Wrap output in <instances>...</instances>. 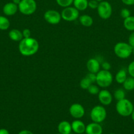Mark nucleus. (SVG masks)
<instances>
[{"mask_svg":"<svg viewBox=\"0 0 134 134\" xmlns=\"http://www.w3.org/2000/svg\"><path fill=\"white\" fill-rule=\"evenodd\" d=\"M39 50V43L34 38H23L18 44V51L24 56H31L37 53Z\"/></svg>","mask_w":134,"mask_h":134,"instance_id":"f257e3e1","label":"nucleus"},{"mask_svg":"<svg viewBox=\"0 0 134 134\" xmlns=\"http://www.w3.org/2000/svg\"><path fill=\"white\" fill-rule=\"evenodd\" d=\"M133 109L134 106L132 102L126 98L117 101V103L116 104V112L118 113V115L122 116H124V117L131 116Z\"/></svg>","mask_w":134,"mask_h":134,"instance_id":"f03ea898","label":"nucleus"},{"mask_svg":"<svg viewBox=\"0 0 134 134\" xmlns=\"http://www.w3.org/2000/svg\"><path fill=\"white\" fill-rule=\"evenodd\" d=\"M114 52L119 58L127 59L132 54L133 48L128 43L118 42L114 45Z\"/></svg>","mask_w":134,"mask_h":134,"instance_id":"7ed1b4c3","label":"nucleus"},{"mask_svg":"<svg viewBox=\"0 0 134 134\" xmlns=\"http://www.w3.org/2000/svg\"><path fill=\"white\" fill-rule=\"evenodd\" d=\"M113 82V75L110 71L100 70L97 73L96 83L99 87L107 88L112 85Z\"/></svg>","mask_w":134,"mask_h":134,"instance_id":"20e7f679","label":"nucleus"},{"mask_svg":"<svg viewBox=\"0 0 134 134\" xmlns=\"http://www.w3.org/2000/svg\"><path fill=\"white\" fill-rule=\"evenodd\" d=\"M20 13L26 16L34 14L37 9V3L35 0H21L18 5Z\"/></svg>","mask_w":134,"mask_h":134,"instance_id":"39448f33","label":"nucleus"},{"mask_svg":"<svg viewBox=\"0 0 134 134\" xmlns=\"http://www.w3.org/2000/svg\"><path fill=\"white\" fill-rule=\"evenodd\" d=\"M106 114V111L103 105H96L91 110L90 118L93 122L100 124L105 120Z\"/></svg>","mask_w":134,"mask_h":134,"instance_id":"423d86ee","label":"nucleus"},{"mask_svg":"<svg viewBox=\"0 0 134 134\" xmlns=\"http://www.w3.org/2000/svg\"><path fill=\"white\" fill-rule=\"evenodd\" d=\"M97 10L100 18L103 20H107L111 16L112 13V7L109 1L103 0L99 2Z\"/></svg>","mask_w":134,"mask_h":134,"instance_id":"0eeeda50","label":"nucleus"},{"mask_svg":"<svg viewBox=\"0 0 134 134\" xmlns=\"http://www.w3.org/2000/svg\"><path fill=\"white\" fill-rule=\"evenodd\" d=\"M62 19L67 22H73L76 20L80 16V11L74 7L69 6L63 8L60 13Z\"/></svg>","mask_w":134,"mask_h":134,"instance_id":"6e6552de","label":"nucleus"},{"mask_svg":"<svg viewBox=\"0 0 134 134\" xmlns=\"http://www.w3.org/2000/svg\"><path fill=\"white\" fill-rule=\"evenodd\" d=\"M43 18L47 23L53 25L58 24L62 20L60 13L53 9H49L46 10L43 14Z\"/></svg>","mask_w":134,"mask_h":134,"instance_id":"1a4fd4ad","label":"nucleus"},{"mask_svg":"<svg viewBox=\"0 0 134 134\" xmlns=\"http://www.w3.org/2000/svg\"><path fill=\"white\" fill-rule=\"evenodd\" d=\"M85 109L80 103H73L69 108L70 115L76 119H81L85 115Z\"/></svg>","mask_w":134,"mask_h":134,"instance_id":"9d476101","label":"nucleus"},{"mask_svg":"<svg viewBox=\"0 0 134 134\" xmlns=\"http://www.w3.org/2000/svg\"><path fill=\"white\" fill-rule=\"evenodd\" d=\"M97 95H98L99 101L102 104V105L106 106L111 104L113 97L110 91L106 89H102L100 90Z\"/></svg>","mask_w":134,"mask_h":134,"instance_id":"9b49d317","label":"nucleus"},{"mask_svg":"<svg viewBox=\"0 0 134 134\" xmlns=\"http://www.w3.org/2000/svg\"><path fill=\"white\" fill-rule=\"evenodd\" d=\"M86 67L89 72L97 74L101 70V63L96 58H90L87 60Z\"/></svg>","mask_w":134,"mask_h":134,"instance_id":"f8f14e48","label":"nucleus"},{"mask_svg":"<svg viewBox=\"0 0 134 134\" xmlns=\"http://www.w3.org/2000/svg\"><path fill=\"white\" fill-rule=\"evenodd\" d=\"M85 133L87 134H102V128L99 123H90L85 127Z\"/></svg>","mask_w":134,"mask_h":134,"instance_id":"ddd939ff","label":"nucleus"},{"mask_svg":"<svg viewBox=\"0 0 134 134\" xmlns=\"http://www.w3.org/2000/svg\"><path fill=\"white\" fill-rule=\"evenodd\" d=\"M18 10V5H16L13 2H9L5 4L3 7V12L6 16H13Z\"/></svg>","mask_w":134,"mask_h":134,"instance_id":"4468645a","label":"nucleus"},{"mask_svg":"<svg viewBox=\"0 0 134 134\" xmlns=\"http://www.w3.org/2000/svg\"><path fill=\"white\" fill-rule=\"evenodd\" d=\"M71 126H72V130L76 133L82 134L85 132L86 126L81 120H78V119L74 120L71 123Z\"/></svg>","mask_w":134,"mask_h":134,"instance_id":"2eb2a0df","label":"nucleus"},{"mask_svg":"<svg viewBox=\"0 0 134 134\" xmlns=\"http://www.w3.org/2000/svg\"><path fill=\"white\" fill-rule=\"evenodd\" d=\"M58 131L60 134H69L72 132L71 124L68 121L63 120L58 125Z\"/></svg>","mask_w":134,"mask_h":134,"instance_id":"dca6fc26","label":"nucleus"},{"mask_svg":"<svg viewBox=\"0 0 134 134\" xmlns=\"http://www.w3.org/2000/svg\"><path fill=\"white\" fill-rule=\"evenodd\" d=\"M79 22L84 27H91L93 24V19L88 14H83L79 16Z\"/></svg>","mask_w":134,"mask_h":134,"instance_id":"f3484780","label":"nucleus"},{"mask_svg":"<svg viewBox=\"0 0 134 134\" xmlns=\"http://www.w3.org/2000/svg\"><path fill=\"white\" fill-rule=\"evenodd\" d=\"M9 37L12 41L15 42H20L23 39L22 31L18 29H13L9 32Z\"/></svg>","mask_w":134,"mask_h":134,"instance_id":"a211bd4d","label":"nucleus"},{"mask_svg":"<svg viewBox=\"0 0 134 134\" xmlns=\"http://www.w3.org/2000/svg\"><path fill=\"white\" fill-rule=\"evenodd\" d=\"M127 77V71L126 69H120L115 75V81L118 84L122 85Z\"/></svg>","mask_w":134,"mask_h":134,"instance_id":"6ab92c4d","label":"nucleus"},{"mask_svg":"<svg viewBox=\"0 0 134 134\" xmlns=\"http://www.w3.org/2000/svg\"><path fill=\"white\" fill-rule=\"evenodd\" d=\"M88 0H74V7L79 11H84L88 8Z\"/></svg>","mask_w":134,"mask_h":134,"instance_id":"aec40b11","label":"nucleus"},{"mask_svg":"<svg viewBox=\"0 0 134 134\" xmlns=\"http://www.w3.org/2000/svg\"><path fill=\"white\" fill-rule=\"evenodd\" d=\"M123 27L129 31H134V16H130L123 19Z\"/></svg>","mask_w":134,"mask_h":134,"instance_id":"412c9836","label":"nucleus"},{"mask_svg":"<svg viewBox=\"0 0 134 134\" xmlns=\"http://www.w3.org/2000/svg\"><path fill=\"white\" fill-rule=\"evenodd\" d=\"M123 88L127 91H132L134 90V78L132 77H127L124 82L122 84Z\"/></svg>","mask_w":134,"mask_h":134,"instance_id":"4be33fe9","label":"nucleus"},{"mask_svg":"<svg viewBox=\"0 0 134 134\" xmlns=\"http://www.w3.org/2000/svg\"><path fill=\"white\" fill-rule=\"evenodd\" d=\"M10 27V21L4 16H0V30H7Z\"/></svg>","mask_w":134,"mask_h":134,"instance_id":"5701e85b","label":"nucleus"},{"mask_svg":"<svg viewBox=\"0 0 134 134\" xmlns=\"http://www.w3.org/2000/svg\"><path fill=\"white\" fill-rule=\"evenodd\" d=\"M114 97L116 100L119 101L126 98V92L124 89L118 88L114 91Z\"/></svg>","mask_w":134,"mask_h":134,"instance_id":"b1692460","label":"nucleus"},{"mask_svg":"<svg viewBox=\"0 0 134 134\" xmlns=\"http://www.w3.org/2000/svg\"><path fill=\"white\" fill-rule=\"evenodd\" d=\"M91 84H93V83H92V82L88 79V78H87L86 77H85L84 78H83L80 81V86L81 89H84V90H87V88L89 87V86H90Z\"/></svg>","mask_w":134,"mask_h":134,"instance_id":"393cba45","label":"nucleus"},{"mask_svg":"<svg viewBox=\"0 0 134 134\" xmlns=\"http://www.w3.org/2000/svg\"><path fill=\"white\" fill-rule=\"evenodd\" d=\"M87 90L91 95H97L100 91L99 86L97 85H95L94 84H91Z\"/></svg>","mask_w":134,"mask_h":134,"instance_id":"a878e982","label":"nucleus"},{"mask_svg":"<svg viewBox=\"0 0 134 134\" xmlns=\"http://www.w3.org/2000/svg\"><path fill=\"white\" fill-rule=\"evenodd\" d=\"M73 1L74 0H56V3L63 8L71 6L73 4Z\"/></svg>","mask_w":134,"mask_h":134,"instance_id":"bb28decb","label":"nucleus"},{"mask_svg":"<svg viewBox=\"0 0 134 134\" xmlns=\"http://www.w3.org/2000/svg\"><path fill=\"white\" fill-rule=\"evenodd\" d=\"M120 16L122 18L125 19V18H127V17L131 16V12L127 8H123L120 10Z\"/></svg>","mask_w":134,"mask_h":134,"instance_id":"cd10ccee","label":"nucleus"},{"mask_svg":"<svg viewBox=\"0 0 134 134\" xmlns=\"http://www.w3.org/2000/svg\"><path fill=\"white\" fill-rule=\"evenodd\" d=\"M127 71L130 77H132L134 78V61H132L127 66Z\"/></svg>","mask_w":134,"mask_h":134,"instance_id":"c85d7f7f","label":"nucleus"},{"mask_svg":"<svg viewBox=\"0 0 134 134\" xmlns=\"http://www.w3.org/2000/svg\"><path fill=\"white\" fill-rule=\"evenodd\" d=\"M99 2L97 0H89L88 1V7L91 9H97Z\"/></svg>","mask_w":134,"mask_h":134,"instance_id":"c756f323","label":"nucleus"},{"mask_svg":"<svg viewBox=\"0 0 134 134\" xmlns=\"http://www.w3.org/2000/svg\"><path fill=\"white\" fill-rule=\"evenodd\" d=\"M85 77H86L87 78H88V79H89L92 83L96 82V77H97V74H96V73H93L89 72V73H87Z\"/></svg>","mask_w":134,"mask_h":134,"instance_id":"7c9ffc66","label":"nucleus"},{"mask_svg":"<svg viewBox=\"0 0 134 134\" xmlns=\"http://www.w3.org/2000/svg\"><path fill=\"white\" fill-rule=\"evenodd\" d=\"M128 44L132 48L134 47V31H131L128 37Z\"/></svg>","mask_w":134,"mask_h":134,"instance_id":"2f4dec72","label":"nucleus"},{"mask_svg":"<svg viewBox=\"0 0 134 134\" xmlns=\"http://www.w3.org/2000/svg\"><path fill=\"white\" fill-rule=\"evenodd\" d=\"M101 68H102L103 70L109 71L111 68V65L108 62H103L102 64H101Z\"/></svg>","mask_w":134,"mask_h":134,"instance_id":"473e14b6","label":"nucleus"},{"mask_svg":"<svg viewBox=\"0 0 134 134\" xmlns=\"http://www.w3.org/2000/svg\"><path fill=\"white\" fill-rule=\"evenodd\" d=\"M22 35H23V38H28L31 37V31L29 29L26 28L24 29L22 31Z\"/></svg>","mask_w":134,"mask_h":134,"instance_id":"72a5a7b5","label":"nucleus"},{"mask_svg":"<svg viewBox=\"0 0 134 134\" xmlns=\"http://www.w3.org/2000/svg\"><path fill=\"white\" fill-rule=\"evenodd\" d=\"M121 1L124 5H127V6L134 5V0H121Z\"/></svg>","mask_w":134,"mask_h":134,"instance_id":"f704fd0d","label":"nucleus"},{"mask_svg":"<svg viewBox=\"0 0 134 134\" xmlns=\"http://www.w3.org/2000/svg\"><path fill=\"white\" fill-rule=\"evenodd\" d=\"M18 134H34V133L30 130H21L20 132L18 133Z\"/></svg>","mask_w":134,"mask_h":134,"instance_id":"c9c22d12","label":"nucleus"},{"mask_svg":"<svg viewBox=\"0 0 134 134\" xmlns=\"http://www.w3.org/2000/svg\"><path fill=\"white\" fill-rule=\"evenodd\" d=\"M0 134H9V132L7 129L1 128V129H0Z\"/></svg>","mask_w":134,"mask_h":134,"instance_id":"e433bc0d","label":"nucleus"},{"mask_svg":"<svg viewBox=\"0 0 134 134\" xmlns=\"http://www.w3.org/2000/svg\"><path fill=\"white\" fill-rule=\"evenodd\" d=\"M20 1L21 0H12V2L14 3L16 5H18L20 3Z\"/></svg>","mask_w":134,"mask_h":134,"instance_id":"4c0bfd02","label":"nucleus"},{"mask_svg":"<svg viewBox=\"0 0 134 134\" xmlns=\"http://www.w3.org/2000/svg\"><path fill=\"white\" fill-rule=\"evenodd\" d=\"M131 119H132V120L134 121V109H133V110L132 113H131Z\"/></svg>","mask_w":134,"mask_h":134,"instance_id":"58836bf2","label":"nucleus"},{"mask_svg":"<svg viewBox=\"0 0 134 134\" xmlns=\"http://www.w3.org/2000/svg\"><path fill=\"white\" fill-rule=\"evenodd\" d=\"M132 54L134 55V47H133V52H132Z\"/></svg>","mask_w":134,"mask_h":134,"instance_id":"ea45409f","label":"nucleus"},{"mask_svg":"<svg viewBox=\"0 0 134 134\" xmlns=\"http://www.w3.org/2000/svg\"><path fill=\"white\" fill-rule=\"evenodd\" d=\"M97 1H99V2H101V1H103V0H97Z\"/></svg>","mask_w":134,"mask_h":134,"instance_id":"a19ab883","label":"nucleus"},{"mask_svg":"<svg viewBox=\"0 0 134 134\" xmlns=\"http://www.w3.org/2000/svg\"><path fill=\"white\" fill-rule=\"evenodd\" d=\"M109 134H115V133H109Z\"/></svg>","mask_w":134,"mask_h":134,"instance_id":"79ce46f5","label":"nucleus"},{"mask_svg":"<svg viewBox=\"0 0 134 134\" xmlns=\"http://www.w3.org/2000/svg\"><path fill=\"white\" fill-rule=\"evenodd\" d=\"M82 134H87V133H82Z\"/></svg>","mask_w":134,"mask_h":134,"instance_id":"37998d69","label":"nucleus"},{"mask_svg":"<svg viewBox=\"0 0 134 134\" xmlns=\"http://www.w3.org/2000/svg\"><path fill=\"white\" fill-rule=\"evenodd\" d=\"M69 134H72V133H69Z\"/></svg>","mask_w":134,"mask_h":134,"instance_id":"c03bdc74","label":"nucleus"},{"mask_svg":"<svg viewBox=\"0 0 134 134\" xmlns=\"http://www.w3.org/2000/svg\"><path fill=\"white\" fill-rule=\"evenodd\" d=\"M57 134H60V133H57Z\"/></svg>","mask_w":134,"mask_h":134,"instance_id":"a18cd8bd","label":"nucleus"}]
</instances>
